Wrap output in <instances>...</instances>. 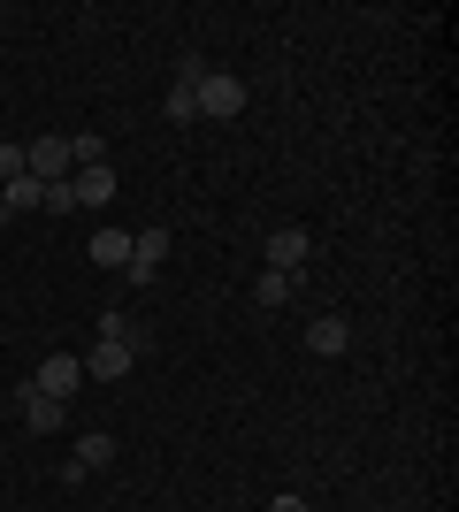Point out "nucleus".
Listing matches in <instances>:
<instances>
[{
	"label": "nucleus",
	"instance_id": "nucleus-1",
	"mask_svg": "<svg viewBox=\"0 0 459 512\" xmlns=\"http://www.w3.org/2000/svg\"><path fill=\"white\" fill-rule=\"evenodd\" d=\"M199 115H215V123L245 115V77H230V69H207V77H199Z\"/></svg>",
	"mask_w": 459,
	"mask_h": 512
},
{
	"label": "nucleus",
	"instance_id": "nucleus-2",
	"mask_svg": "<svg viewBox=\"0 0 459 512\" xmlns=\"http://www.w3.org/2000/svg\"><path fill=\"white\" fill-rule=\"evenodd\" d=\"M23 176H39V184H62V176H69V138H62V130H46V138L23 146Z\"/></svg>",
	"mask_w": 459,
	"mask_h": 512
},
{
	"label": "nucleus",
	"instance_id": "nucleus-3",
	"mask_svg": "<svg viewBox=\"0 0 459 512\" xmlns=\"http://www.w3.org/2000/svg\"><path fill=\"white\" fill-rule=\"evenodd\" d=\"M77 383H85V360H77V352H46L39 375H31V390H46V398H69Z\"/></svg>",
	"mask_w": 459,
	"mask_h": 512
},
{
	"label": "nucleus",
	"instance_id": "nucleus-4",
	"mask_svg": "<svg viewBox=\"0 0 459 512\" xmlns=\"http://www.w3.org/2000/svg\"><path fill=\"white\" fill-rule=\"evenodd\" d=\"M306 253H314V237H306L299 230V222H284V230H276V237H268V268H276V276H299V268H306Z\"/></svg>",
	"mask_w": 459,
	"mask_h": 512
},
{
	"label": "nucleus",
	"instance_id": "nucleus-5",
	"mask_svg": "<svg viewBox=\"0 0 459 512\" xmlns=\"http://www.w3.org/2000/svg\"><path fill=\"white\" fill-rule=\"evenodd\" d=\"M199 77H207V69H199V54H184V62H176V85H169V123H192L199 115Z\"/></svg>",
	"mask_w": 459,
	"mask_h": 512
},
{
	"label": "nucleus",
	"instance_id": "nucleus-6",
	"mask_svg": "<svg viewBox=\"0 0 459 512\" xmlns=\"http://www.w3.org/2000/svg\"><path fill=\"white\" fill-rule=\"evenodd\" d=\"M161 260H169V230L153 222V230L131 237V268H123V276H131V283H153V276H161Z\"/></svg>",
	"mask_w": 459,
	"mask_h": 512
},
{
	"label": "nucleus",
	"instance_id": "nucleus-7",
	"mask_svg": "<svg viewBox=\"0 0 459 512\" xmlns=\"http://www.w3.org/2000/svg\"><path fill=\"white\" fill-rule=\"evenodd\" d=\"M131 367H138V352H131V344H115V337H100L85 352V375H92V383H123Z\"/></svg>",
	"mask_w": 459,
	"mask_h": 512
},
{
	"label": "nucleus",
	"instance_id": "nucleus-8",
	"mask_svg": "<svg viewBox=\"0 0 459 512\" xmlns=\"http://www.w3.org/2000/svg\"><path fill=\"white\" fill-rule=\"evenodd\" d=\"M16 398H23V428H31V436H54V428L69 421V398H46V390H31V383H23Z\"/></svg>",
	"mask_w": 459,
	"mask_h": 512
},
{
	"label": "nucleus",
	"instance_id": "nucleus-9",
	"mask_svg": "<svg viewBox=\"0 0 459 512\" xmlns=\"http://www.w3.org/2000/svg\"><path fill=\"white\" fill-rule=\"evenodd\" d=\"M345 344H352V321H337V314H314V321H306V352H314V360H337Z\"/></svg>",
	"mask_w": 459,
	"mask_h": 512
},
{
	"label": "nucleus",
	"instance_id": "nucleus-10",
	"mask_svg": "<svg viewBox=\"0 0 459 512\" xmlns=\"http://www.w3.org/2000/svg\"><path fill=\"white\" fill-rule=\"evenodd\" d=\"M100 467H115V436H100V428H92V436H77V459H69V482H77V474H100Z\"/></svg>",
	"mask_w": 459,
	"mask_h": 512
},
{
	"label": "nucleus",
	"instance_id": "nucleus-11",
	"mask_svg": "<svg viewBox=\"0 0 459 512\" xmlns=\"http://www.w3.org/2000/svg\"><path fill=\"white\" fill-rule=\"evenodd\" d=\"M92 268H131V230H92Z\"/></svg>",
	"mask_w": 459,
	"mask_h": 512
},
{
	"label": "nucleus",
	"instance_id": "nucleus-12",
	"mask_svg": "<svg viewBox=\"0 0 459 512\" xmlns=\"http://www.w3.org/2000/svg\"><path fill=\"white\" fill-rule=\"evenodd\" d=\"M69 192H77V207H108V199H115V169H77V176H69Z\"/></svg>",
	"mask_w": 459,
	"mask_h": 512
},
{
	"label": "nucleus",
	"instance_id": "nucleus-13",
	"mask_svg": "<svg viewBox=\"0 0 459 512\" xmlns=\"http://www.w3.org/2000/svg\"><path fill=\"white\" fill-rule=\"evenodd\" d=\"M77 169H108V138L77 130V138H69V176H77Z\"/></svg>",
	"mask_w": 459,
	"mask_h": 512
},
{
	"label": "nucleus",
	"instance_id": "nucleus-14",
	"mask_svg": "<svg viewBox=\"0 0 459 512\" xmlns=\"http://www.w3.org/2000/svg\"><path fill=\"white\" fill-rule=\"evenodd\" d=\"M16 207H39V176H8L0 184V214H16Z\"/></svg>",
	"mask_w": 459,
	"mask_h": 512
},
{
	"label": "nucleus",
	"instance_id": "nucleus-15",
	"mask_svg": "<svg viewBox=\"0 0 459 512\" xmlns=\"http://www.w3.org/2000/svg\"><path fill=\"white\" fill-rule=\"evenodd\" d=\"M291 283H299V276H276V268H261V283H253V306H284V299H291Z\"/></svg>",
	"mask_w": 459,
	"mask_h": 512
},
{
	"label": "nucleus",
	"instance_id": "nucleus-16",
	"mask_svg": "<svg viewBox=\"0 0 459 512\" xmlns=\"http://www.w3.org/2000/svg\"><path fill=\"white\" fill-rule=\"evenodd\" d=\"M39 214H77V192H69V176H62V184H39Z\"/></svg>",
	"mask_w": 459,
	"mask_h": 512
},
{
	"label": "nucleus",
	"instance_id": "nucleus-17",
	"mask_svg": "<svg viewBox=\"0 0 459 512\" xmlns=\"http://www.w3.org/2000/svg\"><path fill=\"white\" fill-rule=\"evenodd\" d=\"M268 512H314V505H306V497H276Z\"/></svg>",
	"mask_w": 459,
	"mask_h": 512
}]
</instances>
